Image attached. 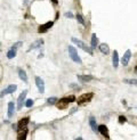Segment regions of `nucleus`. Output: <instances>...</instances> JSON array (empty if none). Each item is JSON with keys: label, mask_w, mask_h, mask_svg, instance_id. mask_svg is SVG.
Segmentation results:
<instances>
[{"label": "nucleus", "mask_w": 137, "mask_h": 140, "mask_svg": "<svg viewBox=\"0 0 137 140\" xmlns=\"http://www.w3.org/2000/svg\"><path fill=\"white\" fill-rule=\"evenodd\" d=\"M75 100H77L75 96H69V97H64V98H62V99L57 100V102H56L57 108H58V109H65V108L69 106V104H71V102H74Z\"/></svg>", "instance_id": "nucleus-1"}, {"label": "nucleus", "mask_w": 137, "mask_h": 140, "mask_svg": "<svg viewBox=\"0 0 137 140\" xmlns=\"http://www.w3.org/2000/svg\"><path fill=\"white\" fill-rule=\"evenodd\" d=\"M71 40H72V42L74 43V45H77V46H78L79 48L82 49L83 51H86V52H88L89 55H94V52H93V48L88 47V46L86 45V43L83 42V41L79 40V39H77V38H72Z\"/></svg>", "instance_id": "nucleus-2"}, {"label": "nucleus", "mask_w": 137, "mask_h": 140, "mask_svg": "<svg viewBox=\"0 0 137 140\" xmlns=\"http://www.w3.org/2000/svg\"><path fill=\"white\" fill-rule=\"evenodd\" d=\"M67 50H69V55H70V58L73 60L74 63H77V64H82V60H81L80 56L78 55V52H77V50H75V48L73 46H69V48H67Z\"/></svg>", "instance_id": "nucleus-3"}, {"label": "nucleus", "mask_w": 137, "mask_h": 140, "mask_svg": "<svg viewBox=\"0 0 137 140\" xmlns=\"http://www.w3.org/2000/svg\"><path fill=\"white\" fill-rule=\"evenodd\" d=\"M93 97H94V93H93V92H88V93L81 94L80 97L75 100V101L78 102V105H83V104L90 101V100L93 99Z\"/></svg>", "instance_id": "nucleus-4"}, {"label": "nucleus", "mask_w": 137, "mask_h": 140, "mask_svg": "<svg viewBox=\"0 0 137 140\" xmlns=\"http://www.w3.org/2000/svg\"><path fill=\"white\" fill-rule=\"evenodd\" d=\"M16 89H17V86H16V84H9V86L7 87L5 90H2V91L0 92V98L5 97V96H7V94L14 93V92L16 91Z\"/></svg>", "instance_id": "nucleus-5"}, {"label": "nucleus", "mask_w": 137, "mask_h": 140, "mask_svg": "<svg viewBox=\"0 0 137 140\" xmlns=\"http://www.w3.org/2000/svg\"><path fill=\"white\" fill-rule=\"evenodd\" d=\"M26 94H27V90H23L21 92V94L18 96V98H17V109L23 108V104H24V100L26 98Z\"/></svg>", "instance_id": "nucleus-6"}, {"label": "nucleus", "mask_w": 137, "mask_h": 140, "mask_svg": "<svg viewBox=\"0 0 137 140\" xmlns=\"http://www.w3.org/2000/svg\"><path fill=\"white\" fill-rule=\"evenodd\" d=\"M53 25H54V22H53V21L47 22V23H45V24H42V25H40V26H39L38 32H39V33H46L47 31L49 30V29H51V27H53Z\"/></svg>", "instance_id": "nucleus-7"}, {"label": "nucleus", "mask_w": 137, "mask_h": 140, "mask_svg": "<svg viewBox=\"0 0 137 140\" xmlns=\"http://www.w3.org/2000/svg\"><path fill=\"white\" fill-rule=\"evenodd\" d=\"M35 86L38 88V91L40 92V93H43L45 92V82L39 76H35Z\"/></svg>", "instance_id": "nucleus-8"}, {"label": "nucleus", "mask_w": 137, "mask_h": 140, "mask_svg": "<svg viewBox=\"0 0 137 140\" xmlns=\"http://www.w3.org/2000/svg\"><path fill=\"white\" fill-rule=\"evenodd\" d=\"M130 58H132V51H130V49H128V50H126V52H125L122 58H121V64L124 65V66H127Z\"/></svg>", "instance_id": "nucleus-9"}, {"label": "nucleus", "mask_w": 137, "mask_h": 140, "mask_svg": "<svg viewBox=\"0 0 137 140\" xmlns=\"http://www.w3.org/2000/svg\"><path fill=\"white\" fill-rule=\"evenodd\" d=\"M43 39H38V40H35L34 42L31 45V46L29 47V49H27V52H30L31 50H34V49H38V48H41L43 45Z\"/></svg>", "instance_id": "nucleus-10"}, {"label": "nucleus", "mask_w": 137, "mask_h": 140, "mask_svg": "<svg viewBox=\"0 0 137 140\" xmlns=\"http://www.w3.org/2000/svg\"><path fill=\"white\" fill-rule=\"evenodd\" d=\"M98 132H100L102 136H104L106 139H110V135H109V129L106 125L102 124V125H98Z\"/></svg>", "instance_id": "nucleus-11"}, {"label": "nucleus", "mask_w": 137, "mask_h": 140, "mask_svg": "<svg viewBox=\"0 0 137 140\" xmlns=\"http://www.w3.org/2000/svg\"><path fill=\"white\" fill-rule=\"evenodd\" d=\"M30 122V119L29 117H24V119H22L18 121V123H17V131L21 129H24V128L27 127V124H29Z\"/></svg>", "instance_id": "nucleus-12"}, {"label": "nucleus", "mask_w": 137, "mask_h": 140, "mask_svg": "<svg viewBox=\"0 0 137 140\" xmlns=\"http://www.w3.org/2000/svg\"><path fill=\"white\" fill-rule=\"evenodd\" d=\"M89 125H90L91 130H93L94 132L98 131V127H97V123H96V119H95L94 116H90V117H89Z\"/></svg>", "instance_id": "nucleus-13"}, {"label": "nucleus", "mask_w": 137, "mask_h": 140, "mask_svg": "<svg viewBox=\"0 0 137 140\" xmlns=\"http://www.w3.org/2000/svg\"><path fill=\"white\" fill-rule=\"evenodd\" d=\"M14 113H15V104H14V101H9L8 102V113H7L8 119H11V117H13Z\"/></svg>", "instance_id": "nucleus-14"}, {"label": "nucleus", "mask_w": 137, "mask_h": 140, "mask_svg": "<svg viewBox=\"0 0 137 140\" xmlns=\"http://www.w3.org/2000/svg\"><path fill=\"white\" fill-rule=\"evenodd\" d=\"M77 79L81 82H89V81L94 80V76L93 75H81V74H78L77 75Z\"/></svg>", "instance_id": "nucleus-15"}, {"label": "nucleus", "mask_w": 137, "mask_h": 140, "mask_svg": "<svg viewBox=\"0 0 137 140\" xmlns=\"http://www.w3.org/2000/svg\"><path fill=\"white\" fill-rule=\"evenodd\" d=\"M26 135H27V129H26V128L18 130L17 139H18V140H25V139H26Z\"/></svg>", "instance_id": "nucleus-16"}, {"label": "nucleus", "mask_w": 137, "mask_h": 140, "mask_svg": "<svg viewBox=\"0 0 137 140\" xmlns=\"http://www.w3.org/2000/svg\"><path fill=\"white\" fill-rule=\"evenodd\" d=\"M100 50L102 54L104 55H109L110 54V47H109V45H106V43H102V45H100Z\"/></svg>", "instance_id": "nucleus-17"}, {"label": "nucleus", "mask_w": 137, "mask_h": 140, "mask_svg": "<svg viewBox=\"0 0 137 140\" xmlns=\"http://www.w3.org/2000/svg\"><path fill=\"white\" fill-rule=\"evenodd\" d=\"M112 62H113V66H114V68L118 67V65H119V55H118V51H117V50L113 51Z\"/></svg>", "instance_id": "nucleus-18"}, {"label": "nucleus", "mask_w": 137, "mask_h": 140, "mask_svg": "<svg viewBox=\"0 0 137 140\" xmlns=\"http://www.w3.org/2000/svg\"><path fill=\"white\" fill-rule=\"evenodd\" d=\"M18 76H19V79H21L23 82H25V83L27 82V75H26V72H25L24 70L19 68V70H18Z\"/></svg>", "instance_id": "nucleus-19"}, {"label": "nucleus", "mask_w": 137, "mask_h": 140, "mask_svg": "<svg viewBox=\"0 0 137 140\" xmlns=\"http://www.w3.org/2000/svg\"><path fill=\"white\" fill-rule=\"evenodd\" d=\"M97 46H98V38H97L96 34L94 33V34L91 35V48L95 49Z\"/></svg>", "instance_id": "nucleus-20"}, {"label": "nucleus", "mask_w": 137, "mask_h": 140, "mask_svg": "<svg viewBox=\"0 0 137 140\" xmlns=\"http://www.w3.org/2000/svg\"><path fill=\"white\" fill-rule=\"evenodd\" d=\"M124 83L127 84H132V86H136L137 87V80L136 79H124Z\"/></svg>", "instance_id": "nucleus-21"}, {"label": "nucleus", "mask_w": 137, "mask_h": 140, "mask_svg": "<svg viewBox=\"0 0 137 140\" xmlns=\"http://www.w3.org/2000/svg\"><path fill=\"white\" fill-rule=\"evenodd\" d=\"M16 49H9V51L8 52H7V58H8V59H11V58H14V57L16 56Z\"/></svg>", "instance_id": "nucleus-22"}, {"label": "nucleus", "mask_w": 137, "mask_h": 140, "mask_svg": "<svg viewBox=\"0 0 137 140\" xmlns=\"http://www.w3.org/2000/svg\"><path fill=\"white\" fill-rule=\"evenodd\" d=\"M57 98L56 97H49L48 99H47V102H48L49 105H55V104H56L57 102Z\"/></svg>", "instance_id": "nucleus-23"}, {"label": "nucleus", "mask_w": 137, "mask_h": 140, "mask_svg": "<svg viewBox=\"0 0 137 140\" xmlns=\"http://www.w3.org/2000/svg\"><path fill=\"white\" fill-rule=\"evenodd\" d=\"M75 18H77V21L80 23V24H82V25H85V19H83V17H82V15H80V14H78L77 16H75Z\"/></svg>", "instance_id": "nucleus-24"}, {"label": "nucleus", "mask_w": 137, "mask_h": 140, "mask_svg": "<svg viewBox=\"0 0 137 140\" xmlns=\"http://www.w3.org/2000/svg\"><path fill=\"white\" fill-rule=\"evenodd\" d=\"M22 45H23V42H22V41H18V42H15V43L13 45V46H11V49H16V50H17V49H18L19 47L22 46Z\"/></svg>", "instance_id": "nucleus-25"}, {"label": "nucleus", "mask_w": 137, "mask_h": 140, "mask_svg": "<svg viewBox=\"0 0 137 140\" xmlns=\"http://www.w3.org/2000/svg\"><path fill=\"white\" fill-rule=\"evenodd\" d=\"M32 105H33V100L32 99H27L26 101H25V107L30 108V107H32Z\"/></svg>", "instance_id": "nucleus-26"}, {"label": "nucleus", "mask_w": 137, "mask_h": 140, "mask_svg": "<svg viewBox=\"0 0 137 140\" xmlns=\"http://www.w3.org/2000/svg\"><path fill=\"white\" fill-rule=\"evenodd\" d=\"M126 122H127L126 116H124V115H120V116H119V123L122 124V123H126Z\"/></svg>", "instance_id": "nucleus-27"}, {"label": "nucleus", "mask_w": 137, "mask_h": 140, "mask_svg": "<svg viewBox=\"0 0 137 140\" xmlns=\"http://www.w3.org/2000/svg\"><path fill=\"white\" fill-rule=\"evenodd\" d=\"M69 87H70V88H72V89H74V90H80L81 89L80 86H78V84H74V83L69 84Z\"/></svg>", "instance_id": "nucleus-28"}, {"label": "nucleus", "mask_w": 137, "mask_h": 140, "mask_svg": "<svg viewBox=\"0 0 137 140\" xmlns=\"http://www.w3.org/2000/svg\"><path fill=\"white\" fill-rule=\"evenodd\" d=\"M65 17H67V18H73V14L71 13V11H67V13H65Z\"/></svg>", "instance_id": "nucleus-29"}, {"label": "nucleus", "mask_w": 137, "mask_h": 140, "mask_svg": "<svg viewBox=\"0 0 137 140\" xmlns=\"http://www.w3.org/2000/svg\"><path fill=\"white\" fill-rule=\"evenodd\" d=\"M51 2L54 3V5H58V0H51Z\"/></svg>", "instance_id": "nucleus-30"}, {"label": "nucleus", "mask_w": 137, "mask_h": 140, "mask_svg": "<svg viewBox=\"0 0 137 140\" xmlns=\"http://www.w3.org/2000/svg\"><path fill=\"white\" fill-rule=\"evenodd\" d=\"M13 129L15 130V131H17V124H13Z\"/></svg>", "instance_id": "nucleus-31"}, {"label": "nucleus", "mask_w": 137, "mask_h": 140, "mask_svg": "<svg viewBox=\"0 0 137 140\" xmlns=\"http://www.w3.org/2000/svg\"><path fill=\"white\" fill-rule=\"evenodd\" d=\"M135 72L137 73V66H136V67H135Z\"/></svg>", "instance_id": "nucleus-32"}]
</instances>
